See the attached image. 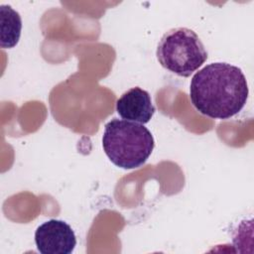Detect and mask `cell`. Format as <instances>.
Wrapping results in <instances>:
<instances>
[{"mask_svg":"<svg viewBox=\"0 0 254 254\" xmlns=\"http://www.w3.org/2000/svg\"><path fill=\"white\" fill-rule=\"evenodd\" d=\"M35 242L42 254H70L75 248L76 237L65 221L50 219L36 229Z\"/></svg>","mask_w":254,"mask_h":254,"instance_id":"cell-4","label":"cell"},{"mask_svg":"<svg viewBox=\"0 0 254 254\" xmlns=\"http://www.w3.org/2000/svg\"><path fill=\"white\" fill-rule=\"evenodd\" d=\"M116 111L125 120L146 124L152 119L156 108L149 92L135 86L124 92L117 100Z\"/></svg>","mask_w":254,"mask_h":254,"instance_id":"cell-5","label":"cell"},{"mask_svg":"<svg viewBox=\"0 0 254 254\" xmlns=\"http://www.w3.org/2000/svg\"><path fill=\"white\" fill-rule=\"evenodd\" d=\"M249 94L246 77L236 65L211 63L194 73L190 97L194 108L213 119H228L242 110Z\"/></svg>","mask_w":254,"mask_h":254,"instance_id":"cell-1","label":"cell"},{"mask_svg":"<svg viewBox=\"0 0 254 254\" xmlns=\"http://www.w3.org/2000/svg\"><path fill=\"white\" fill-rule=\"evenodd\" d=\"M102 147L115 166L132 170L146 163L153 152L155 141L143 124L114 118L104 127Z\"/></svg>","mask_w":254,"mask_h":254,"instance_id":"cell-2","label":"cell"},{"mask_svg":"<svg viewBox=\"0 0 254 254\" xmlns=\"http://www.w3.org/2000/svg\"><path fill=\"white\" fill-rule=\"evenodd\" d=\"M1 15V48L11 49L20 39L22 20L20 14L10 5L0 6Z\"/></svg>","mask_w":254,"mask_h":254,"instance_id":"cell-6","label":"cell"},{"mask_svg":"<svg viewBox=\"0 0 254 254\" xmlns=\"http://www.w3.org/2000/svg\"><path fill=\"white\" fill-rule=\"evenodd\" d=\"M160 64L179 76L189 77L207 60V52L196 33L174 28L161 38L156 52Z\"/></svg>","mask_w":254,"mask_h":254,"instance_id":"cell-3","label":"cell"}]
</instances>
